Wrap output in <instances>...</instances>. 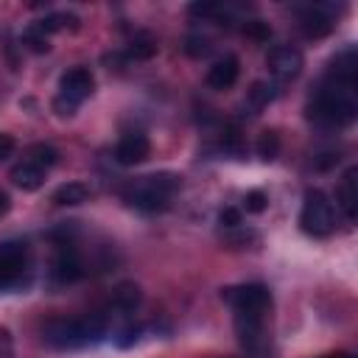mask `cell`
<instances>
[{"label":"cell","instance_id":"obj_1","mask_svg":"<svg viewBox=\"0 0 358 358\" xmlns=\"http://www.w3.org/2000/svg\"><path fill=\"white\" fill-rule=\"evenodd\" d=\"M106 333V316L90 313L81 319H50L42 324V341L53 350H81Z\"/></svg>","mask_w":358,"mask_h":358},{"label":"cell","instance_id":"obj_2","mask_svg":"<svg viewBox=\"0 0 358 358\" xmlns=\"http://www.w3.org/2000/svg\"><path fill=\"white\" fill-rule=\"evenodd\" d=\"M182 187V176L176 173H168V171H159V173H148V176H140V179H131L126 187H123V199L126 204H131L134 210H143V213H157V210H165L171 196Z\"/></svg>","mask_w":358,"mask_h":358},{"label":"cell","instance_id":"obj_3","mask_svg":"<svg viewBox=\"0 0 358 358\" xmlns=\"http://www.w3.org/2000/svg\"><path fill=\"white\" fill-rule=\"evenodd\" d=\"M355 87H344L336 81H327L319 87V92L310 101V117L330 126H344L355 117Z\"/></svg>","mask_w":358,"mask_h":358},{"label":"cell","instance_id":"obj_4","mask_svg":"<svg viewBox=\"0 0 358 358\" xmlns=\"http://www.w3.org/2000/svg\"><path fill=\"white\" fill-rule=\"evenodd\" d=\"M95 90V76L87 67H70L67 73H62L59 78V92L53 98V109L59 117H70L81 101H87Z\"/></svg>","mask_w":358,"mask_h":358},{"label":"cell","instance_id":"obj_5","mask_svg":"<svg viewBox=\"0 0 358 358\" xmlns=\"http://www.w3.org/2000/svg\"><path fill=\"white\" fill-rule=\"evenodd\" d=\"M299 227H302L308 235H313V238H324V235H330V232L336 229V210H333V201H330L322 190L310 187V190L305 193L302 213H299Z\"/></svg>","mask_w":358,"mask_h":358},{"label":"cell","instance_id":"obj_6","mask_svg":"<svg viewBox=\"0 0 358 358\" xmlns=\"http://www.w3.org/2000/svg\"><path fill=\"white\" fill-rule=\"evenodd\" d=\"M221 296L232 305L235 313H249V316H263L271 310V291L263 282H246L221 291Z\"/></svg>","mask_w":358,"mask_h":358},{"label":"cell","instance_id":"obj_7","mask_svg":"<svg viewBox=\"0 0 358 358\" xmlns=\"http://www.w3.org/2000/svg\"><path fill=\"white\" fill-rule=\"evenodd\" d=\"M31 255L25 241H3L0 243V291H8L22 282L28 274Z\"/></svg>","mask_w":358,"mask_h":358},{"label":"cell","instance_id":"obj_8","mask_svg":"<svg viewBox=\"0 0 358 358\" xmlns=\"http://www.w3.org/2000/svg\"><path fill=\"white\" fill-rule=\"evenodd\" d=\"M50 274H53L56 282H76V280L84 277V260H81L73 241H56Z\"/></svg>","mask_w":358,"mask_h":358},{"label":"cell","instance_id":"obj_9","mask_svg":"<svg viewBox=\"0 0 358 358\" xmlns=\"http://www.w3.org/2000/svg\"><path fill=\"white\" fill-rule=\"evenodd\" d=\"M266 64H268V73L280 81H291L302 73V53L294 48V45H277L268 50L266 56Z\"/></svg>","mask_w":358,"mask_h":358},{"label":"cell","instance_id":"obj_10","mask_svg":"<svg viewBox=\"0 0 358 358\" xmlns=\"http://www.w3.org/2000/svg\"><path fill=\"white\" fill-rule=\"evenodd\" d=\"M148 157H151V143H148V137L140 134V131L123 134V137L117 140V145H115V159H117L120 165H126V168L140 165V162H145Z\"/></svg>","mask_w":358,"mask_h":358},{"label":"cell","instance_id":"obj_11","mask_svg":"<svg viewBox=\"0 0 358 358\" xmlns=\"http://www.w3.org/2000/svg\"><path fill=\"white\" fill-rule=\"evenodd\" d=\"M299 28L305 36L310 39H322L333 31V14L327 6H308L302 14H299Z\"/></svg>","mask_w":358,"mask_h":358},{"label":"cell","instance_id":"obj_12","mask_svg":"<svg viewBox=\"0 0 358 358\" xmlns=\"http://www.w3.org/2000/svg\"><path fill=\"white\" fill-rule=\"evenodd\" d=\"M238 73H241V64L235 56H224L218 59L210 70H207V87L210 90H229L235 81H238Z\"/></svg>","mask_w":358,"mask_h":358},{"label":"cell","instance_id":"obj_13","mask_svg":"<svg viewBox=\"0 0 358 358\" xmlns=\"http://www.w3.org/2000/svg\"><path fill=\"white\" fill-rule=\"evenodd\" d=\"M358 171L355 168H350L347 173H344V179H341V185H338V190H336V199H338V207H341V213H344V218L347 221H355V204H358Z\"/></svg>","mask_w":358,"mask_h":358},{"label":"cell","instance_id":"obj_14","mask_svg":"<svg viewBox=\"0 0 358 358\" xmlns=\"http://www.w3.org/2000/svg\"><path fill=\"white\" fill-rule=\"evenodd\" d=\"M8 179H11L20 190H39V187H42V182H45V171H42V168H36L34 162L22 159V162H17V165L11 168Z\"/></svg>","mask_w":358,"mask_h":358},{"label":"cell","instance_id":"obj_15","mask_svg":"<svg viewBox=\"0 0 358 358\" xmlns=\"http://www.w3.org/2000/svg\"><path fill=\"white\" fill-rule=\"evenodd\" d=\"M92 190L84 185V182H67L62 187L53 190V204H62V207H76V204H84L90 201Z\"/></svg>","mask_w":358,"mask_h":358},{"label":"cell","instance_id":"obj_16","mask_svg":"<svg viewBox=\"0 0 358 358\" xmlns=\"http://www.w3.org/2000/svg\"><path fill=\"white\" fill-rule=\"evenodd\" d=\"M143 302V291L137 282H120L115 291H112V305L123 313H131L134 308H140Z\"/></svg>","mask_w":358,"mask_h":358},{"label":"cell","instance_id":"obj_17","mask_svg":"<svg viewBox=\"0 0 358 358\" xmlns=\"http://www.w3.org/2000/svg\"><path fill=\"white\" fill-rule=\"evenodd\" d=\"M157 53V39L148 34V31H137L134 36H131V42H129V48H126V56L129 59H151Z\"/></svg>","mask_w":358,"mask_h":358},{"label":"cell","instance_id":"obj_18","mask_svg":"<svg viewBox=\"0 0 358 358\" xmlns=\"http://www.w3.org/2000/svg\"><path fill=\"white\" fill-rule=\"evenodd\" d=\"M36 28L42 34H53V31H64V28H78V17L76 14H67V11H59V14H48L36 22Z\"/></svg>","mask_w":358,"mask_h":358},{"label":"cell","instance_id":"obj_19","mask_svg":"<svg viewBox=\"0 0 358 358\" xmlns=\"http://www.w3.org/2000/svg\"><path fill=\"white\" fill-rule=\"evenodd\" d=\"M25 159H28V162H34L36 168H42V171H48V168H53V165H56V159H59V151H56L53 145H45V143H36V145H31V148H28V154H25Z\"/></svg>","mask_w":358,"mask_h":358},{"label":"cell","instance_id":"obj_20","mask_svg":"<svg viewBox=\"0 0 358 358\" xmlns=\"http://www.w3.org/2000/svg\"><path fill=\"white\" fill-rule=\"evenodd\" d=\"M277 154H280V134L274 129L260 131V137H257V157L271 162V159H277Z\"/></svg>","mask_w":358,"mask_h":358},{"label":"cell","instance_id":"obj_21","mask_svg":"<svg viewBox=\"0 0 358 358\" xmlns=\"http://www.w3.org/2000/svg\"><path fill=\"white\" fill-rule=\"evenodd\" d=\"M190 17H201V20H215V17H221L227 8H224V3H210V0H201V3H190Z\"/></svg>","mask_w":358,"mask_h":358},{"label":"cell","instance_id":"obj_22","mask_svg":"<svg viewBox=\"0 0 358 358\" xmlns=\"http://www.w3.org/2000/svg\"><path fill=\"white\" fill-rule=\"evenodd\" d=\"M241 31H243L249 39H255V42H266V39L271 36V28H268V22H263V20H246Z\"/></svg>","mask_w":358,"mask_h":358},{"label":"cell","instance_id":"obj_23","mask_svg":"<svg viewBox=\"0 0 358 358\" xmlns=\"http://www.w3.org/2000/svg\"><path fill=\"white\" fill-rule=\"evenodd\" d=\"M22 42H25V45H28V48H31L34 53H45V50L50 48V45H48V34H42V31H39L36 25L25 31V36H22Z\"/></svg>","mask_w":358,"mask_h":358},{"label":"cell","instance_id":"obj_24","mask_svg":"<svg viewBox=\"0 0 358 358\" xmlns=\"http://www.w3.org/2000/svg\"><path fill=\"white\" fill-rule=\"evenodd\" d=\"M266 207H268V196L263 190H249L243 196V210L246 213H263Z\"/></svg>","mask_w":358,"mask_h":358},{"label":"cell","instance_id":"obj_25","mask_svg":"<svg viewBox=\"0 0 358 358\" xmlns=\"http://www.w3.org/2000/svg\"><path fill=\"white\" fill-rule=\"evenodd\" d=\"M185 53L199 59V56H207L210 53V39L207 36H187L185 39Z\"/></svg>","mask_w":358,"mask_h":358},{"label":"cell","instance_id":"obj_26","mask_svg":"<svg viewBox=\"0 0 358 358\" xmlns=\"http://www.w3.org/2000/svg\"><path fill=\"white\" fill-rule=\"evenodd\" d=\"M271 98H274V92H271V87H268V84H263V81H255V84H252V90H249V101H252L257 109H260V106H266Z\"/></svg>","mask_w":358,"mask_h":358},{"label":"cell","instance_id":"obj_27","mask_svg":"<svg viewBox=\"0 0 358 358\" xmlns=\"http://www.w3.org/2000/svg\"><path fill=\"white\" fill-rule=\"evenodd\" d=\"M137 338H140V327H137V324H129V327H123V330L117 333L115 341H117V347H131Z\"/></svg>","mask_w":358,"mask_h":358},{"label":"cell","instance_id":"obj_28","mask_svg":"<svg viewBox=\"0 0 358 358\" xmlns=\"http://www.w3.org/2000/svg\"><path fill=\"white\" fill-rule=\"evenodd\" d=\"M218 221H221L224 227H238V224H241V210H235V207H227V210H221Z\"/></svg>","mask_w":358,"mask_h":358},{"label":"cell","instance_id":"obj_29","mask_svg":"<svg viewBox=\"0 0 358 358\" xmlns=\"http://www.w3.org/2000/svg\"><path fill=\"white\" fill-rule=\"evenodd\" d=\"M14 148H17L14 137H11V134H3V131H0V162H3V159H8V157L14 154Z\"/></svg>","mask_w":358,"mask_h":358},{"label":"cell","instance_id":"obj_30","mask_svg":"<svg viewBox=\"0 0 358 358\" xmlns=\"http://www.w3.org/2000/svg\"><path fill=\"white\" fill-rule=\"evenodd\" d=\"M0 358H11V336L6 327H0Z\"/></svg>","mask_w":358,"mask_h":358},{"label":"cell","instance_id":"obj_31","mask_svg":"<svg viewBox=\"0 0 358 358\" xmlns=\"http://www.w3.org/2000/svg\"><path fill=\"white\" fill-rule=\"evenodd\" d=\"M8 207H11V199H8V193H6V190H0V215H6V213H8Z\"/></svg>","mask_w":358,"mask_h":358},{"label":"cell","instance_id":"obj_32","mask_svg":"<svg viewBox=\"0 0 358 358\" xmlns=\"http://www.w3.org/2000/svg\"><path fill=\"white\" fill-rule=\"evenodd\" d=\"M324 358H355L352 352H330V355H324Z\"/></svg>","mask_w":358,"mask_h":358}]
</instances>
